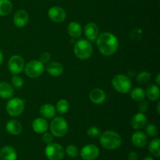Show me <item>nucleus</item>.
Masks as SVG:
<instances>
[{
  "label": "nucleus",
  "instance_id": "f257e3e1",
  "mask_svg": "<svg viewBox=\"0 0 160 160\" xmlns=\"http://www.w3.org/2000/svg\"><path fill=\"white\" fill-rule=\"evenodd\" d=\"M97 46L103 56H112L118 49V38L112 33H102L97 38Z\"/></svg>",
  "mask_w": 160,
  "mask_h": 160
},
{
  "label": "nucleus",
  "instance_id": "f03ea898",
  "mask_svg": "<svg viewBox=\"0 0 160 160\" xmlns=\"http://www.w3.org/2000/svg\"><path fill=\"white\" fill-rule=\"evenodd\" d=\"M100 144L107 150H115L120 146L122 138L118 133L113 131H106L100 134Z\"/></svg>",
  "mask_w": 160,
  "mask_h": 160
},
{
  "label": "nucleus",
  "instance_id": "7ed1b4c3",
  "mask_svg": "<svg viewBox=\"0 0 160 160\" xmlns=\"http://www.w3.org/2000/svg\"><path fill=\"white\" fill-rule=\"evenodd\" d=\"M74 54L78 59H87L92 56L93 52L92 45L88 41L81 39L76 42L73 48Z\"/></svg>",
  "mask_w": 160,
  "mask_h": 160
},
{
  "label": "nucleus",
  "instance_id": "20e7f679",
  "mask_svg": "<svg viewBox=\"0 0 160 160\" xmlns=\"http://www.w3.org/2000/svg\"><path fill=\"white\" fill-rule=\"evenodd\" d=\"M112 84L117 92L122 94L130 92L132 87V83L130 78L123 74L116 75L112 80Z\"/></svg>",
  "mask_w": 160,
  "mask_h": 160
},
{
  "label": "nucleus",
  "instance_id": "39448f33",
  "mask_svg": "<svg viewBox=\"0 0 160 160\" xmlns=\"http://www.w3.org/2000/svg\"><path fill=\"white\" fill-rule=\"evenodd\" d=\"M50 131L55 137H63L68 131V123L62 117H56L50 123Z\"/></svg>",
  "mask_w": 160,
  "mask_h": 160
},
{
  "label": "nucleus",
  "instance_id": "423d86ee",
  "mask_svg": "<svg viewBox=\"0 0 160 160\" xmlns=\"http://www.w3.org/2000/svg\"><path fill=\"white\" fill-rule=\"evenodd\" d=\"M45 154L48 160H62L65 156V149L59 144L50 143L45 147Z\"/></svg>",
  "mask_w": 160,
  "mask_h": 160
},
{
  "label": "nucleus",
  "instance_id": "0eeeda50",
  "mask_svg": "<svg viewBox=\"0 0 160 160\" xmlns=\"http://www.w3.org/2000/svg\"><path fill=\"white\" fill-rule=\"evenodd\" d=\"M25 102L20 98H12L7 102L6 109L11 117H18L24 110Z\"/></svg>",
  "mask_w": 160,
  "mask_h": 160
},
{
  "label": "nucleus",
  "instance_id": "6e6552de",
  "mask_svg": "<svg viewBox=\"0 0 160 160\" xmlns=\"http://www.w3.org/2000/svg\"><path fill=\"white\" fill-rule=\"evenodd\" d=\"M23 69L27 76L31 78H35L43 73L45 67L39 60H31L26 64Z\"/></svg>",
  "mask_w": 160,
  "mask_h": 160
},
{
  "label": "nucleus",
  "instance_id": "1a4fd4ad",
  "mask_svg": "<svg viewBox=\"0 0 160 160\" xmlns=\"http://www.w3.org/2000/svg\"><path fill=\"white\" fill-rule=\"evenodd\" d=\"M8 68L12 74L18 75L24 68V60L20 56L14 55L8 62Z\"/></svg>",
  "mask_w": 160,
  "mask_h": 160
},
{
  "label": "nucleus",
  "instance_id": "9d476101",
  "mask_svg": "<svg viewBox=\"0 0 160 160\" xmlns=\"http://www.w3.org/2000/svg\"><path fill=\"white\" fill-rule=\"evenodd\" d=\"M99 156V149L95 145H87L82 148L81 156L84 160H95Z\"/></svg>",
  "mask_w": 160,
  "mask_h": 160
},
{
  "label": "nucleus",
  "instance_id": "9b49d317",
  "mask_svg": "<svg viewBox=\"0 0 160 160\" xmlns=\"http://www.w3.org/2000/svg\"><path fill=\"white\" fill-rule=\"evenodd\" d=\"M48 15L50 20L55 23H62L67 17L65 10L60 6H52L50 8Z\"/></svg>",
  "mask_w": 160,
  "mask_h": 160
},
{
  "label": "nucleus",
  "instance_id": "f8f14e48",
  "mask_svg": "<svg viewBox=\"0 0 160 160\" xmlns=\"http://www.w3.org/2000/svg\"><path fill=\"white\" fill-rule=\"evenodd\" d=\"M84 34H85L86 38L89 41L94 42L95 40H96L99 34L98 27L94 22H89L84 27Z\"/></svg>",
  "mask_w": 160,
  "mask_h": 160
},
{
  "label": "nucleus",
  "instance_id": "ddd939ff",
  "mask_svg": "<svg viewBox=\"0 0 160 160\" xmlns=\"http://www.w3.org/2000/svg\"><path fill=\"white\" fill-rule=\"evenodd\" d=\"M29 20V15L28 12L23 9H20L15 13L13 17V23L17 28H23L28 23Z\"/></svg>",
  "mask_w": 160,
  "mask_h": 160
},
{
  "label": "nucleus",
  "instance_id": "4468645a",
  "mask_svg": "<svg viewBox=\"0 0 160 160\" xmlns=\"http://www.w3.org/2000/svg\"><path fill=\"white\" fill-rule=\"evenodd\" d=\"M89 98L95 105H100L106 101V95L104 91L100 88H94L89 94Z\"/></svg>",
  "mask_w": 160,
  "mask_h": 160
},
{
  "label": "nucleus",
  "instance_id": "2eb2a0df",
  "mask_svg": "<svg viewBox=\"0 0 160 160\" xmlns=\"http://www.w3.org/2000/svg\"><path fill=\"white\" fill-rule=\"evenodd\" d=\"M147 117L143 112L135 114L131 119V126L134 130H140L146 125Z\"/></svg>",
  "mask_w": 160,
  "mask_h": 160
},
{
  "label": "nucleus",
  "instance_id": "dca6fc26",
  "mask_svg": "<svg viewBox=\"0 0 160 160\" xmlns=\"http://www.w3.org/2000/svg\"><path fill=\"white\" fill-rule=\"evenodd\" d=\"M131 141H132L133 145H135L138 148H143L146 145L148 138L145 133L142 131H136L132 134L131 137Z\"/></svg>",
  "mask_w": 160,
  "mask_h": 160
},
{
  "label": "nucleus",
  "instance_id": "f3484780",
  "mask_svg": "<svg viewBox=\"0 0 160 160\" xmlns=\"http://www.w3.org/2000/svg\"><path fill=\"white\" fill-rule=\"evenodd\" d=\"M32 128L37 134H43L48 130V124L45 118H37L33 121Z\"/></svg>",
  "mask_w": 160,
  "mask_h": 160
},
{
  "label": "nucleus",
  "instance_id": "a211bd4d",
  "mask_svg": "<svg viewBox=\"0 0 160 160\" xmlns=\"http://www.w3.org/2000/svg\"><path fill=\"white\" fill-rule=\"evenodd\" d=\"M6 129L9 134L12 135H19L22 132V125L18 120H12L7 122L6 125Z\"/></svg>",
  "mask_w": 160,
  "mask_h": 160
},
{
  "label": "nucleus",
  "instance_id": "6ab92c4d",
  "mask_svg": "<svg viewBox=\"0 0 160 160\" xmlns=\"http://www.w3.org/2000/svg\"><path fill=\"white\" fill-rule=\"evenodd\" d=\"M14 95L13 87L7 82H0V98L7 99Z\"/></svg>",
  "mask_w": 160,
  "mask_h": 160
},
{
  "label": "nucleus",
  "instance_id": "aec40b11",
  "mask_svg": "<svg viewBox=\"0 0 160 160\" xmlns=\"http://www.w3.org/2000/svg\"><path fill=\"white\" fill-rule=\"evenodd\" d=\"M47 72L52 77H59L63 73V67L61 63L57 62H52L48 64L46 67Z\"/></svg>",
  "mask_w": 160,
  "mask_h": 160
},
{
  "label": "nucleus",
  "instance_id": "412c9836",
  "mask_svg": "<svg viewBox=\"0 0 160 160\" xmlns=\"http://www.w3.org/2000/svg\"><path fill=\"white\" fill-rule=\"evenodd\" d=\"M0 158L2 160H17V152L12 147L5 146L0 152Z\"/></svg>",
  "mask_w": 160,
  "mask_h": 160
},
{
  "label": "nucleus",
  "instance_id": "4be33fe9",
  "mask_svg": "<svg viewBox=\"0 0 160 160\" xmlns=\"http://www.w3.org/2000/svg\"><path fill=\"white\" fill-rule=\"evenodd\" d=\"M56 113V109L52 104H44L40 108V114L45 119H51Z\"/></svg>",
  "mask_w": 160,
  "mask_h": 160
},
{
  "label": "nucleus",
  "instance_id": "5701e85b",
  "mask_svg": "<svg viewBox=\"0 0 160 160\" xmlns=\"http://www.w3.org/2000/svg\"><path fill=\"white\" fill-rule=\"evenodd\" d=\"M145 95L151 101H156L159 98L160 90L158 85L156 84H150L148 86L145 91Z\"/></svg>",
  "mask_w": 160,
  "mask_h": 160
},
{
  "label": "nucleus",
  "instance_id": "b1692460",
  "mask_svg": "<svg viewBox=\"0 0 160 160\" xmlns=\"http://www.w3.org/2000/svg\"><path fill=\"white\" fill-rule=\"evenodd\" d=\"M67 31L70 37L73 38H78L81 35L82 28H81V25L78 22H71L68 25Z\"/></svg>",
  "mask_w": 160,
  "mask_h": 160
},
{
  "label": "nucleus",
  "instance_id": "393cba45",
  "mask_svg": "<svg viewBox=\"0 0 160 160\" xmlns=\"http://www.w3.org/2000/svg\"><path fill=\"white\" fill-rule=\"evenodd\" d=\"M12 9V4L9 0H0V16L9 15Z\"/></svg>",
  "mask_w": 160,
  "mask_h": 160
},
{
  "label": "nucleus",
  "instance_id": "a878e982",
  "mask_svg": "<svg viewBox=\"0 0 160 160\" xmlns=\"http://www.w3.org/2000/svg\"><path fill=\"white\" fill-rule=\"evenodd\" d=\"M148 150L150 153L155 157L160 156V140L159 138H155L148 145Z\"/></svg>",
  "mask_w": 160,
  "mask_h": 160
},
{
  "label": "nucleus",
  "instance_id": "bb28decb",
  "mask_svg": "<svg viewBox=\"0 0 160 160\" xmlns=\"http://www.w3.org/2000/svg\"><path fill=\"white\" fill-rule=\"evenodd\" d=\"M131 97L133 100H135V101H142L145 99L146 97L145 91L142 88H135L131 92Z\"/></svg>",
  "mask_w": 160,
  "mask_h": 160
},
{
  "label": "nucleus",
  "instance_id": "cd10ccee",
  "mask_svg": "<svg viewBox=\"0 0 160 160\" xmlns=\"http://www.w3.org/2000/svg\"><path fill=\"white\" fill-rule=\"evenodd\" d=\"M69 109H70V104L69 102L65 99H61L56 104V111L59 112V114H65L68 112Z\"/></svg>",
  "mask_w": 160,
  "mask_h": 160
},
{
  "label": "nucleus",
  "instance_id": "c85d7f7f",
  "mask_svg": "<svg viewBox=\"0 0 160 160\" xmlns=\"http://www.w3.org/2000/svg\"><path fill=\"white\" fill-rule=\"evenodd\" d=\"M152 76L148 72L142 71L139 73L137 76V81L140 84H147L150 82Z\"/></svg>",
  "mask_w": 160,
  "mask_h": 160
},
{
  "label": "nucleus",
  "instance_id": "c756f323",
  "mask_svg": "<svg viewBox=\"0 0 160 160\" xmlns=\"http://www.w3.org/2000/svg\"><path fill=\"white\" fill-rule=\"evenodd\" d=\"M65 152L67 153V156L70 158H76L79 155V151H78V147L75 145H70L67 147L66 148Z\"/></svg>",
  "mask_w": 160,
  "mask_h": 160
},
{
  "label": "nucleus",
  "instance_id": "7c9ffc66",
  "mask_svg": "<svg viewBox=\"0 0 160 160\" xmlns=\"http://www.w3.org/2000/svg\"><path fill=\"white\" fill-rule=\"evenodd\" d=\"M145 131H146V134L150 137H156L159 134L158 128L152 123L147 125L146 128H145Z\"/></svg>",
  "mask_w": 160,
  "mask_h": 160
},
{
  "label": "nucleus",
  "instance_id": "2f4dec72",
  "mask_svg": "<svg viewBox=\"0 0 160 160\" xmlns=\"http://www.w3.org/2000/svg\"><path fill=\"white\" fill-rule=\"evenodd\" d=\"M87 134L90 138H95L99 137L101 132H100V130L98 128H96V127H91V128L88 129Z\"/></svg>",
  "mask_w": 160,
  "mask_h": 160
},
{
  "label": "nucleus",
  "instance_id": "473e14b6",
  "mask_svg": "<svg viewBox=\"0 0 160 160\" xmlns=\"http://www.w3.org/2000/svg\"><path fill=\"white\" fill-rule=\"evenodd\" d=\"M12 84L16 88H20L23 85V80L17 75H14L12 78Z\"/></svg>",
  "mask_w": 160,
  "mask_h": 160
},
{
  "label": "nucleus",
  "instance_id": "72a5a7b5",
  "mask_svg": "<svg viewBox=\"0 0 160 160\" xmlns=\"http://www.w3.org/2000/svg\"><path fill=\"white\" fill-rule=\"evenodd\" d=\"M50 59H51V55H50L49 52H42L40 55V57H39V61L42 62L43 64L49 62Z\"/></svg>",
  "mask_w": 160,
  "mask_h": 160
},
{
  "label": "nucleus",
  "instance_id": "f704fd0d",
  "mask_svg": "<svg viewBox=\"0 0 160 160\" xmlns=\"http://www.w3.org/2000/svg\"><path fill=\"white\" fill-rule=\"evenodd\" d=\"M142 31L141 29H134L131 34V38L135 41L139 40L141 38V36H142Z\"/></svg>",
  "mask_w": 160,
  "mask_h": 160
},
{
  "label": "nucleus",
  "instance_id": "c9c22d12",
  "mask_svg": "<svg viewBox=\"0 0 160 160\" xmlns=\"http://www.w3.org/2000/svg\"><path fill=\"white\" fill-rule=\"evenodd\" d=\"M52 140H53L52 134H50V133H47V132L43 133V136H42V141H43L45 144H47V145H48V144L52 143Z\"/></svg>",
  "mask_w": 160,
  "mask_h": 160
},
{
  "label": "nucleus",
  "instance_id": "e433bc0d",
  "mask_svg": "<svg viewBox=\"0 0 160 160\" xmlns=\"http://www.w3.org/2000/svg\"><path fill=\"white\" fill-rule=\"evenodd\" d=\"M140 104L138 105V108H139V110H140L141 112H144L147 110L148 109V103H147L146 101H145V99L142 100L140 101Z\"/></svg>",
  "mask_w": 160,
  "mask_h": 160
},
{
  "label": "nucleus",
  "instance_id": "4c0bfd02",
  "mask_svg": "<svg viewBox=\"0 0 160 160\" xmlns=\"http://www.w3.org/2000/svg\"><path fill=\"white\" fill-rule=\"evenodd\" d=\"M138 155L135 152H131L128 155V160H138Z\"/></svg>",
  "mask_w": 160,
  "mask_h": 160
},
{
  "label": "nucleus",
  "instance_id": "58836bf2",
  "mask_svg": "<svg viewBox=\"0 0 160 160\" xmlns=\"http://www.w3.org/2000/svg\"><path fill=\"white\" fill-rule=\"evenodd\" d=\"M159 79H160V75H159V73H158L157 74V76H156V83H157V85L159 86V84H160V81H159Z\"/></svg>",
  "mask_w": 160,
  "mask_h": 160
},
{
  "label": "nucleus",
  "instance_id": "ea45409f",
  "mask_svg": "<svg viewBox=\"0 0 160 160\" xmlns=\"http://www.w3.org/2000/svg\"><path fill=\"white\" fill-rule=\"evenodd\" d=\"M2 61H3V55H2V52H1V50H0V65L2 63Z\"/></svg>",
  "mask_w": 160,
  "mask_h": 160
},
{
  "label": "nucleus",
  "instance_id": "a19ab883",
  "mask_svg": "<svg viewBox=\"0 0 160 160\" xmlns=\"http://www.w3.org/2000/svg\"><path fill=\"white\" fill-rule=\"evenodd\" d=\"M143 160H154V159L152 157H150V156H147V157H145Z\"/></svg>",
  "mask_w": 160,
  "mask_h": 160
},
{
  "label": "nucleus",
  "instance_id": "79ce46f5",
  "mask_svg": "<svg viewBox=\"0 0 160 160\" xmlns=\"http://www.w3.org/2000/svg\"><path fill=\"white\" fill-rule=\"evenodd\" d=\"M159 106H160V102L158 103V106H157V112L158 113H160V110H159Z\"/></svg>",
  "mask_w": 160,
  "mask_h": 160
}]
</instances>
